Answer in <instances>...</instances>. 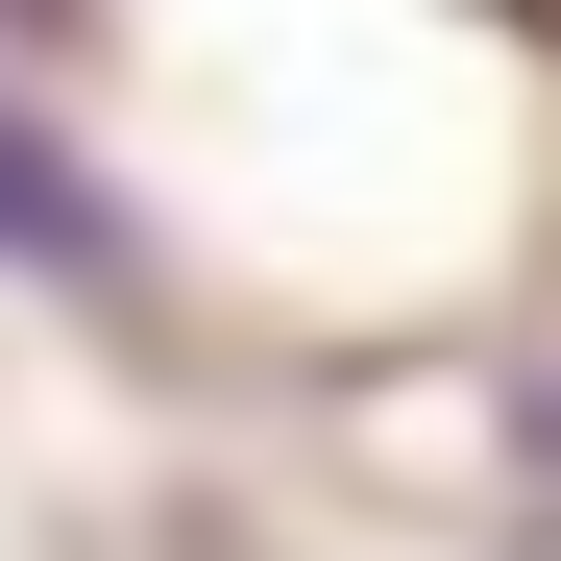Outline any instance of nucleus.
Segmentation results:
<instances>
[{
    "instance_id": "f257e3e1",
    "label": "nucleus",
    "mask_w": 561,
    "mask_h": 561,
    "mask_svg": "<svg viewBox=\"0 0 561 561\" xmlns=\"http://www.w3.org/2000/svg\"><path fill=\"white\" fill-rule=\"evenodd\" d=\"M0 244H25V268H99V196H73L25 123H0Z\"/></svg>"
}]
</instances>
